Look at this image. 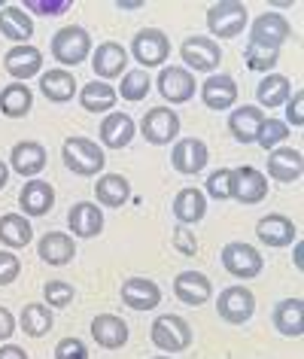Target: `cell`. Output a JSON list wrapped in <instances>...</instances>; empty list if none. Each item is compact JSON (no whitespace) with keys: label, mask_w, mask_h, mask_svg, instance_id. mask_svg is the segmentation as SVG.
Masks as SVG:
<instances>
[{"label":"cell","mask_w":304,"mask_h":359,"mask_svg":"<svg viewBox=\"0 0 304 359\" xmlns=\"http://www.w3.org/2000/svg\"><path fill=\"white\" fill-rule=\"evenodd\" d=\"M301 259H304V244H301V241H295V268H298V271L304 268Z\"/></svg>","instance_id":"obj_50"},{"label":"cell","mask_w":304,"mask_h":359,"mask_svg":"<svg viewBox=\"0 0 304 359\" xmlns=\"http://www.w3.org/2000/svg\"><path fill=\"white\" fill-rule=\"evenodd\" d=\"M174 250L183 256H198V241L189 231V226H177L174 229Z\"/></svg>","instance_id":"obj_46"},{"label":"cell","mask_w":304,"mask_h":359,"mask_svg":"<svg viewBox=\"0 0 304 359\" xmlns=\"http://www.w3.org/2000/svg\"><path fill=\"white\" fill-rule=\"evenodd\" d=\"M207 213V195L195 186H186V189L177 192L174 198V217L180 226H198Z\"/></svg>","instance_id":"obj_27"},{"label":"cell","mask_w":304,"mask_h":359,"mask_svg":"<svg viewBox=\"0 0 304 359\" xmlns=\"http://www.w3.org/2000/svg\"><path fill=\"white\" fill-rule=\"evenodd\" d=\"M67 226L74 238H97L104 231V210L95 201H76L67 210Z\"/></svg>","instance_id":"obj_22"},{"label":"cell","mask_w":304,"mask_h":359,"mask_svg":"<svg viewBox=\"0 0 304 359\" xmlns=\"http://www.w3.org/2000/svg\"><path fill=\"white\" fill-rule=\"evenodd\" d=\"M286 137H289V125H286L283 119H265V122H262V131H258V137H256V143H258L262 149H277Z\"/></svg>","instance_id":"obj_40"},{"label":"cell","mask_w":304,"mask_h":359,"mask_svg":"<svg viewBox=\"0 0 304 359\" xmlns=\"http://www.w3.org/2000/svg\"><path fill=\"white\" fill-rule=\"evenodd\" d=\"M216 311H219L222 320L231 323V326H244V323L256 313V295L249 292L247 286H228V290L219 292Z\"/></svg>","instance_id":"obj_8"},{"label":"cell","mask_w":304,"mask_h":359,"mask_svg":"<svg viewBox=\"0 0 304 359\" xmlns=\"http://www.w3.org/2000/svg\"><path fill=\"white\" fill-rule=\"evenodd\" d=\"M0 34L13 43H28L34 37V19L22 10V6L10 4L0 10Z\"/></svg>","instance_id":"obj_32"},{"label":"cell","mask_w":304,"mask_h":359,"mask_svg":"<svg viewBox=\"0 0 304 359\" xmlns=\"http://www.w3.org/2000/svg\"><path fill=\"white\" fill-rule=\"evenodd\" d=\"M140 131L143 137L156 147H165V143H174L177 134H180V116H177L171 107H152L146 110L140 122Z\"/></svg>","instance_id":"obj_7"},{"label":"cell","mask_w":304,"mask_h":359,"mask_svg":"<svg viewBox=\"0 0 304 359\" xmlns=\"http://www.w3.org/2000/svg\"><path fill=\"white\" fill-rule=\"evenodd\" d=\"M34 107V92L25 83H10L6 88H0V113L6 119H22L28 116Z\"/></svg>","instance_id":"obj_36"},{"label":"cell","mask_w":304,"mask_h":359,"mask_svg":"<svg viewBox=\"0 0 304 359\" xmlns=\"http://www.w3.org/2000/svg\"><path fill=\"white\" fill-rule=\"evenodd\" d=\"M149 88H152V79H149L146 70H125L122 74V88L116 95H122L125 101L137 104V101H143V97L149 95Z\"/></svg>","instance_id":"obj_38"},{"label":"cell","mask_w":304,"mask_h":359,"mask_svg":"<svg viewBox=\"0 0 304 359\" xmlns=\"http://www.w3.org/2000/svg\"><path fill=\"white\" fill-rule=\"evenodd\" d=\"M158 95L165 97V101L171 104H186L189 97L195 95V74L186 67H165L162 74H158Z\"/></svg>","instance_id":"obj_16"},{"label":"cell","mask_w":304,"mask_h":359,"mask_svg":"<svg viewBox=\"0 0 304 359\" xmlns=\"http://www.w3.org/2000/svg\"><path fill=\"white\" fill-rule=\"evenodd\" d=\"M0 359H28V353L19 344H0Z\"/></svg>","instance_id":"obj_49"},{"label":"cell","mask_w":304,"mask_h":359,"mask_svg":"<svg viewBox=\"0 0 304 359\" xmlns=\"http://www.w3.org/2000/svg\"><path fill=\"white\" fill-rule=\"evenodd\" d=\"M256 97H258V110H262V107H268V110H274V107H283L292 97L289 76H283V74H268V76H262V83L256 86Z\"/></svg>","instance_id":"obj_35"},{"label":"cell","mask_w":304,"mask_h":359,"mask_svg":"<svg viewBox=\"0 0 304 359\" xmlns=\"http://www.w3.org/2000/svg\"><path fill=\"white\" fill-rule=\"evenodd\" d=\"M46 161H49L46 147L37 140H22L10 152V170H15L22 177H31V180H37V174L46 168Z\"/></svg>","instance_id":"obj_19"},{"label":"cell","mask_w":304,"mask_h":359,"mask_svg":"<svg viewBox=\"0 0 304 359\" xmlns=\"http://www.w3.org/2000/svg\"><path fill=\"white\" fill-rule=\"evenodd\" d=\"M55 204V189L46 180H28L19 192V208L25 210V217H46Z\"/></svg>","instance_id":"obj_25"},{"label":"cell","mask_w":304,"mask_h":359,"mask_svg":"<svg viewBox=\"0 0 304 359\" xmlns=\"http://www.w3.org/2000/svg\"><path fill=\"white\" fill-rule=\"evenodd\" d=\"M74 295H76V290L67 280H49L43 286V299H46L49 308H67V304L74 302Z\"/></svg>","instance_id":"obj_42"},{"label":"cell","mask_w":304,"mask_h":359,"mask_svg":"<svg viewBox=\"0 0 304 359\" xmlns=\"http://www.w3.org/2000/svg\"><path fill=\"white\" fill-rule=\"evenodd\" d=\"M137 134V125L128 113H106V119H101V143L110 149H125Z\"/></svg>","instance_id":"obj_28"},{"label":"cell","mask_w":304,"mask_h":359,"mask_svg":"<svg viewBox=\"0 0 304 359\" xmlns=\"http://www.w3.org/2000/svg\"><path fill=\"white\" fill-rule=\"evenodd\" d=\"M174 295L189 308H201L213 299V283L201 271H180L174 277Z\"/></svg>","instance_id":"obj_13"},{"label":"cell","mask_w":304,"mask_h":359,"mask_svg":"<svg viewBox=\"0 0 304 359\" xmlns=\"http://www.w3.org/2000/svg\"><path fill=\"white\" fill-rule=\"evenodd\" d=\"M289 37H292V28L280 13H262L253 25H249V43H256V46L280 49Z\"/></svg>","instance_id":"obj_10"},{"label":"cell","mask_w":304,"mask_h":359,"mask_svg":"<svg viewBox=\"0 0 304 359\" xmlns=\"http://www.w3.org/2000/svg\"><path fill=\"white\" fill-rule=\"evenodd\" d=\"M4 70L15 79V83H25V79L37 76L40 70H43V52L37 46H28V43H22V46H13L4 55Z\"/></svg>","instance_id":"obj_15"},{"label":"cell","mask_w":304,"mask_h":359,"mask_svg":"<svg viewBox=\"0 0 304 359\" xmlns=\"http://www.w3.org/2000/svg\"><path fill=\"white\" fill-rule=\"evenodd\" d=\"M149 338L165 353H183L192 347V326L177 313H158L149 329Z\"/></svg>","instance_id":"obj_4"},{"label":"cell","mask_w":304,"mask_h":359,"mask_svg":"<svg viewBox=\"0 0 304 359\" xmlns=\"http://www.w3.org/2000/svg\"><path fill=\"white\" fill-rule=\"evenodd\" d=\"M116 101H119V95H116V88L110 83H101V79H92V83H85L79 88V104H83L85 113H113Z\"/></svg>","instance_id":"obj_31"},{"label":"cell","mask_w":304,"mask_h":359,"mask_svg":"<svg viewBox=\"0 0 304 359\" xmlns=\"http://www.w3.org/2000/svg\"><path fill=\"white\" fill-rule=\"evenodd\" d=\"M13 332H15V317L0 304V341L13 338Z\"/></svg>","instance_id":"obj_48"},{"label":"cell","mask_w":304,"mask_h":359,"mask_svg":"<svg viewBox=\"0 0 304 359\" xmlns=\"http://www.w3.org/2000/svg\"><path fill=\"white\" fill-rule=\"evenodd\" d=\"M70 6H74V0H25L22 10L28 15H40V19H52V15H64L70 13Z\"/></svg>","instance_id":"obj_41"},{"label":"cell","mask_w":304,"mask_h":359,"mask_svg":"<svg viewBox=\"0 0 304 359\" xmlns=\"http://www.w3.org/2000/svg\"><path fill=\"white\" fill-rule=\"evenodd\" d=\"M265 119H268V116L258 110V107H247L244 104V107H237V110H231L228 131H231V137H235L237 143H256Z\"/></svg>","instance_id":"obj_26"},{"label":"cell","mask_w":304,"mask_h":359,"mask_svg":"<svg viewBox=\"0 0 304 359\" xmlns=\"http://www.w3.org/2000/svg\"><path fill=\"white\" fill-rule=\"evenodd\" d=\"M268 195V177L258 168H235L231 170V198L240 204H258Z\"/></svg>","instance_id":"obj_9"},{"label":"cell","mask_w":304,"mask_h":359,"mask_svg":"<svg viewBox=\"0 0 304 359\" xmlns=\"http://www.w3.org/2000/svg\"><path fill=\"white\" fill-rule=\"evenodd\" d=\"M256 238L274 250L289 247L295 244V222L289 217H283V213H268V217L256 222Z\"/></svg>","instance_id":"obj_23"},{"label":"cell","mask_w":304,"mask_h":359,"mask_svg":"<svg viewBox=\"0 0 304 359\" xmlns=\"http://www.w3.org/2000/svg\"><path fill=\"white\" fill-rule=\"evenodd\" d=\"M131 55L146 70L162 67L167 55H171V40H167V34L162 28H143L134 34V40H131Z\"/></svg>","instance_id":"obj_5"},{"label":"cell","mask_w":304,"mask_h":359,"mask_svg":"<svg viewBox=\"0 0 304 359\" xmlns=\"http://www.w3.org/2000/svg\"><path fill=\"white\" fill-rule=\"evenodd\" d=\"M119 292H122V302L131 311H156L162 304V290L149 277H128Z\"/></svg>","instance_id":"obj_18"},{"label":"cell","mask_w":304,"mask_h":359,"mask_svg":"<svg viewBox=\"0 0 304 359\" xmlns=\"http://www.w3.org/2000/svg\"><path fill=\"white\" fill-rule=\"evenodd\" d=\"M201 101L207 110H228L237 101V83L231 74H210L201 86Z\"/></svg>","instance_id":"obj_17"},{"label":"cell","mask_w":304,"mask_h":359,"mask_svg":"<svg viewBox=\"0 0 304 359\" xmlns=\"http://www.w3.org/2000/svg\"><path fill=\"white\" fill-rule=\"evenodd\" d=\"M61 158H64L67 170H74L76 177H97L104 170L101 143L88 137H67L64 147H61Z\"/></svg>","instance_id":"obj_2"},{"label":"cell","mask_w":304,"mask_h":359,"mask_svg":"<svg viewBox=\"0 0 304 359\" xmlns=\"http://www.w3.org/2000/svg\"><path fill=\"white\" fill-rule=\"evenodd\" d=\"M268 177L277 183H298L304 177V156L301 149L292 147H277L268 156Z\"/></svg>","instance_id":"obj_14"},{"label":"cell","mask_w":304,"mask_h":359,"mask_svg":"<svg viewBox=\"0 0 304 359\" xmlns=\"http://www.w3.org/2000/svg\"><path fill=\"white\" fill-rule=\"evenodd\" d=\"M37 256L43 259L46 265H70L76 256V241L67 235V231H46L37 244Z\"/></svg>","instance_id":"obj_24"},{"label":"cell","mask_w":304,"mask_h":359,"mask_svg":"<svg viewBox=\"0 0 304 359\" xmlns=\"http://www.w3.org/2000/svg\"><path fill=\"white\" fill-rule=\"evenodd\" d=\"M274 329L286 338H301L304 332V302L301 299H283L274 304Z\"/></svg>","instance_id":"obj_29"},{"label":"cell","mask_w":304,"mask_h":359,"mask_svg":"<svg viewBox=\"0 0 304 359\" xmlns=\"http://www.w3.org/2000/svg\"><path fill=\"white\" fill-rule=\"evenodd\" d=\"M204 192H207L210 198H216V201H228L231 198V170L228 168L213 170V174L207 177V186H204Z\"/></svg>","instance_id":"obj_43"},{"label":"cell","mask_w":304,"mask_h":359,"mask_svg":"<svg viewBox=\"0 0 304 359\" xmlns=\"http://www.w3.org/2000/svg\"><path fill=\"white\" fill-rule=\"evenodd\" d=\"M55 359H88V347L79 338H61L55 347Z\"/></svg>","instance_id":"obj_45"},{"label":"cell","mask_w":304,"mask_h":359,"mask_svg":"<svg viewBox=\"0 0 304 359\" xmlns=\"http://www.w3.org/2000/svg\"><path fill=\"white\" fill-rule=\"evenodd\" d=\"M92 338L104 350H119L128 344V323L119 313H97L92 320Z\"/></svg>","instance_id":"obj_21"},{"label":"cell","mask_w":304,"mask_h":359,"mask_svg":"<svg viewBox=\"0 0 304 359\" xmlns=\"http://www.w3.org/2000/svg\"><path fill=\"white\" fill-rule=\"evenodd\" d=\"M92 67H95V74L101 76V83L122 76V70H128V49H125L122 43H116V40H106V43H101V46L95 49Z\"/></svg>","instance_id":"obj_20"},{"label":"cell","mask_w":304,"mask_h":359,"mask_svg":"<svg viewBox=\"0 0 304 359\" xmlns=\"http://www.w3.org/2000/svg\"><path fill=\"white\" fill-rule=\"evenodd\" d=\"M95 198H97V208H122L125 201L131 198V183L128 177L122 174H104L95 186Z\"/></svg>","instance_id":"obj_33"},{"label":"cell","mask_w":304,"mask_h":359,"mask_svg":"<svg viewBox=\"0 0 304 359\" xmlns=\"http://www.w3.org/2000/svg\"><path fill=\"white\" fill-rule=\"evenodd\" d=\"M244 61H247L249 70H256V74H268V70H274L277 61H280V49H268V46L249 43L244 49Z\"/></svg>","instance_id":"obj_39"},{"label":"cell","mask_w":304,"mask_h":359,"mask_svg":"<svg viewBox=\"0 0 304 359\" xmlns=\"http://www.w3.org/2000/svg\"><path fill=\"white\" fill-rule=\"evenodd\" d=\"M207 161H210V149H207V143L198 137H183V140H177L171 149V165L186 177L201 174V170L207 168Z\"/></svg>","instance_id":"obj_11"},{"label":"cell","mask_w":304,"mask_h":359,"mask_svg":"<svg viewBox=\"0 0 304 359\" xmlns=\"http://www.w3.org/2000/svg\"><path fill=\"white\" fill-rule=\"evenodd\" d=\"M92 55V34L79 25H64L55 37H52V58L61 67H76Z\"/></svg>","instance_id":"obj_3"},{"label":"cell","mask_w":304,"mask_h":359,"mask_svg":"<svg viewBox=\"0 0 304 359\" xmlns=\"http://www.w3.org/2000/svg\"><path fill=\"white\" fill-rule=\"evenodd\" d=\"M6 183H10V165H4V161H0V189H4Z\"/></svg>","instance_id":"obj_51"},{"label":"cell","mask_w":304,"mask_h":359,"mask_svg":"<svg viewBox=\"0 0 304 359\" xmlns=\"http://www.w3.org/2000/svg\"><path fill=\"white\" fill-rule=\"evenodd\" d=\"M19 274H22L19 256L10 253V250H0V286L15 283V280H19Z\"/></svg>","instance_id":"obj_44"},{"label":"cell","mask_w":304,"mask_h":359,"mask_svg":"<svg viewBox=\"0 0 304 359\" xmlns=\"http://www.w3.org/2000/svg\"><path fill=\"white\" fill-rule=\"evenodd\" d=\"M222 268L237 277V280H253V277L262 274L265 259L253 244H244V241H231V244L222 247Z\"/></svg>","instance_id":"obj_6"},{"label":"cell","mask_w":304,"mask_h":359,"mask_svg":"<svg viewBox=\"0 0 304 359\" xmlns=\"http://www.w3.org/2000/svg\"><path fill=\"white\" fill-rule=\"evenodd\" d=\"M152 359H171V356H152Z\"/></svg>","instance_id":"obj_52"},{"label":"cell","mask_w":304,"mask_h":359,"mask_svg":"<svg viewBox=\"0 0 304 359\" xmlns=\"http://www.w3.org/2000/svg\"><path fill=\"white\" fill-rule=\"evenodd\" d=\"M286 125H292V128H301L304 125V92H295L289 101H286Z\"/></svg>","instance_id":"obj_47"},{"label":"cell","mask_w":304,"mask_h":359,"mask_svg":"<svg viewBox=\"0 0 304 359\" xmlns=\"http://www.w3.org/2000/svg\"><path fill=\"white\" fill-rule=\"evenodd\" d=\"M40 92L46 95L52 104H67V101H74L79 86H76V79L70 70L55 67V70H46V74L40 76Z\"/></svg>","instance_id":"obj_30"},{"label":"cell","mask_w":304,"mask_h":359,"mask_svg":"<svg viewBox=\"0 0 304 359\" xmlns=\"http://www.w3.org/2000/svg\"><path fill=\"white\" fill-rule=\"evenodd\" d=\"M31 241H34V229L25 213H4L0 217V244H6L10 250H22Z\"/></svg>","instance_id":"obj_34"},{"label":"cell","mask_w":304,"mask_h":359,"mask_svg":"<svg viewBox=\"0 0 304 359\" xmlns=\"http://www.w3.org/2000/svg\"><path fill=\"white\" fill-rule=\"evenodd\" d=\"M19 326L25 329V335L43 338V335H49L52 332V326H55V313H52L49 304L31 302V304H25V311L19 317Z\"/></svg>","instance_id":"obj_37"},{"label":"cell","mask_w":304,"mask_h":359,"mask_svg":"<svg viewBox=\"0 0 304 359\" xmlns=\"http://www.w3.org/2000/svg\"><path fill=\"white\" fill-rule=\"evenodd\" d=\"M186 70H216L222 61V46L210 37H186L180 46Z\"/></svg>","instance_id":"obj_12"},{"label":"cell","mask_w":304,"mask_h":359,"mask_svg":"<svg viewBox=\"0 0 304 359\" xmlns=\"http://www.w3.org/2000/svg\"><path fill=\"white\" fill-rule=\"evenodd\" d=\"M249 25V13L237 0H219V4L207 6V31L210 40H231L237 34H244Z\"/></svg>","instance_id":"obj_1"}]
</instances>
